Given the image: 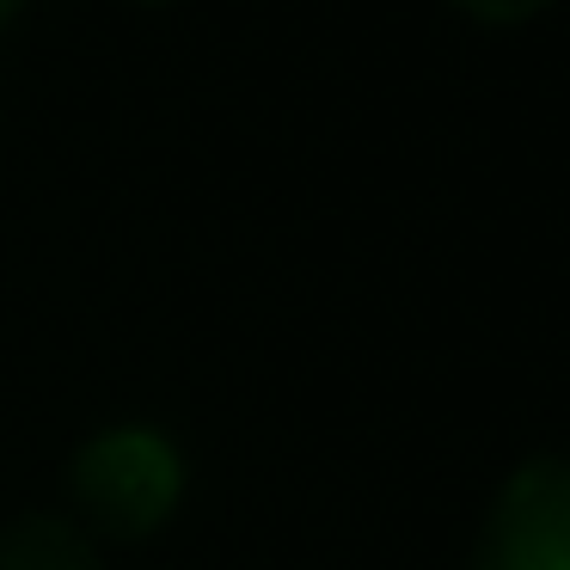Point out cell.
<instances>
[{
  "mask_svg": "<svg viewBox=\"0 0 570 570\" xmlns=\"http://www.w3.org/2000/svg\"><path fill=\"white\" fill-rule=\"evenodd\" d=\"M13 7H19V0H0V19H7V13H13Z\"/></svg>",
  "mask_w": 570,
  "mask_h": 570,
  "instance_id": "6",
  "label": "cell"
},
{
  "mask_svg": "<svg viewBox=\"0 0 570 570\" xmlns=\"http://www.w3.org/2000/svg\"><path fill=\"white\" fill-rule=\"evenodd\" d=\"M484 570H570V552H552V546H528V540H497L484 546Z\"/></svg>",
  "mask_w": 570,
  "mask_h": 570,
  "instance_id": "4",
  "label": "cell"
},
{
  "mask_svg": "<svg viewBox=\"0 0 570 570\" xmlns=\"http://www.w3.org/2000/svg\"><path fill=\"white\" fill-rule=\"evenodd\" d=\"M497 540H528V546H552V552H570V466H540L515 472L497 503L491 521Z\"/></svg>",
  "mask_w": 570,
  "mask_h": 570,
  "instance_id": "2",
  "label": "cell"
},
{
  "mask_svg": "<svg viewBox=\"0 0 570 570\" xmlns=\"http://www.w3.org/2000/svg\"><path fill=\"white\" fill-rule=\"evenodd\" d=\"M185 472L166 435L148 430H111L80 448L75 460V503L111 540H141L178 509Z\"/></svg>",
  "mask_w": 570,
  "mask_h": 570,
  "instance_id": "1",
  "label": "cell"
},
{
  "mask_svg": "<svg viewBox=\"0 0 570 570\" xmlns=\"http://www.w3.org/2000/svg\"><path fill=\"white\" fill-rule=\"evenodd\" d=\"M0 570H105V564L75 521L26 515L0 533Z\"/></svg>",
  "mask_w": 570,
  "mask_h": 570,
  "instance_id": "3",
  "label": "cell"
},
{
  "mask_svg": "<svg viewBox=\"0 0 570 570\" xmlns=\"http://www.w3.org/2000/svg\"><path fill=\"white\" fill-rule=\"evenodd\" d=\"M466 13H479V19H491V26H515V19H528V13H540L546 0H460Z\"/></svg>",
  "mask_w": 570,
  "mask_h": 570,
  "instance_id": "5",
  "label": "cell"
}]
</instances>
